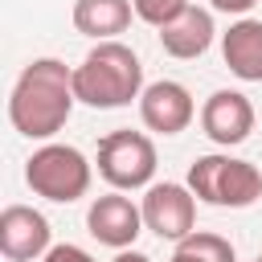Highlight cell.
<instances>
[{
  "instance_id": "cell-10",
  "label": "cell",
  "mask_w": 262,
  "mask_h": 262,
  "mask_svg": "<svg viewBox=\"0 0 262 262\" xmlns=\"http://www.w3.org/2000/svg\"><path fill=\"white\" fill-rule=\"evenodd\" d=\"M49 221L29 205H8L0 213V254L8 262H37L49 254Z\"/></svg>"
},
{
  "instance_id": "cell-11",
  "label": "cell",
  "mask_w": 262,
  "mask_h": 262,
  "mask_svg": "<svg viewBox=\"0 0 262 262\" xmlns=\"http://www.w3.org/2000/svg\"><path fill=\"white\" fill-rule=\"evenodd\" d=\"M213 12L201 8V4H188L184 12H176L168 25H160V45L168 57H180V61H192L201 57L209 45H213Z\"/></svg>"
},
{
  "instance_id": "cell-9",
  "label": "cell",
  "mask_w": 262,
  "mask_h": 262,
  "mask_svg": "<svg viewBox=\"0 0 262 262\" xmlns=\"http://www.w3.org/2000/svg\"><path fill=\"white\" fill-rule=\"evenodd\" d=\"M201 127L217 147H237L254 131V102L242 90H213L201 106Z\"/></svg>"
},
{
  "instance_id": "cell-17",
  "label": "cell",
  "mask_w": 262,
  "mask_h": 262,
  "mask_svg": "<svg viewBox=\"0 0 262 262\" xmlns=\"http://www.w3.org/2000/svg\"><path fill=\"white\" fill-rule=\"evenodd\" d=\"M209 4H213L217 12H229V16H246V12H250L258 0H209Z\"/></svg>"
},
{
  "instance_id": "cell-4",
  "label": "cell",
  "mask_w": 262,
  "mask_h": 262,
  "mask_svg": "<svg viewBox=\"0 0 262 262\" xmlns=\"http://www.w3.org/2000/svg\"><path fill=\"white\" fill-rule=\"evenodd\" d=\"M90 160L70 147V143H45L25 160V180L37 196L53 201V205H74L90 192Z\"/></svg>"
},
{
  "instance_id": "cell-16",
  "label": "cell",
  "mask_w": 262,
  "mask_h": 262,
  "mask_svg": "<svg viewBox=\"0 0 262 262\" xmlns=\"http://www.w3.org/2000/svg\"><path fill=\"white\" fill-rule=\"evenodd\" d=\"M41 262H94L82 246H70V242H61V246H49V254L41 258Z\"/></svg>"
},
{
  "instance_id": "cell-15",
  "label": "cell",
  "mask_w": 262,
  "mask_h": 262,
  "mask_svg": "<svg viewBox=\"0 0 262 262\" xmlns=\"http://www.w3.org/2000/svg\"><path fill=\"white\" fill-rule=\"evenodd\" d=\"M131 4H135V16H139V20H147L151 29L168 25L176 12H184V8H188V0H131Z\"/></svg>"
},
{
  "instance_id": "cell-14",
  "label": "cell",
  "mask_w": 262,
  "mask_h": 262,
  "mask_svg": "<svg viewBox=\"0 0 262 262\" xmlns=\"http://www.w3.org/2000/svg\"><path fill=\"white\" fill-rule=\"evenodd\" d=\"M168 262H237V254H233L229 237H221V233H196L192 229L188 237L176 242V250H172Z\"/></svg>"
},
{
  "instance_id": "cell-12",
  "label": "cell",
  "mask_w": 262,
  "mask_h": 262,
  "mask_svg": "<svg viewBox=\"0 0 262 262\" xmlns=\"http://www.w3.org/2000/svg\"><path fill=\"white\" fill-rule=\"evenodd\" d=\"M221 57L233 78L242 82H262V20L242 16L221 33Z\"/></svg>"
},
{
  "instance_id": "cell-18",
  "label": "cell",
  "mask_w": 262,
  "mask_h": 262,
  "mask_svg": "<svg viewBox=\"0 0 262 262\" xmlns=\"http://www.w3.org/2000/svg\"><path fill=\"white\" fill-rule=\"evenodd\" d=\"M111 262H151V258H147V254H139V250H119Z\"/></svg>"
},
{
  "instance_id": "cell-1",
  "label": "cell",
  "mask_w": 262,
  "mask_h": 262,
  "mask_svg": "<svg viewBox=\"0 0 262 262\" xmlns=\"http://www.w3.org/2000/svg\"><path fill=\"white\" fill-rule=\"evenodd\" d=\"M78 102L74 70L57 57H37L20 70L12 94H8V123L25 139H53Z\"/></svg>"
},
{
  "instance_id": "cell-13",
  "label": "cell",
  "mask_w": 262,
  "mask_h": 262,
  "mask_svg": "<svg viewBox=\"0 0 262 262\" xmlns=\"http://www.w3.org/2000/svg\"><path fill=\"white\" fill-rule=\"evenodd\" d=\"M135 16L131 0H78L74 4V29L94 41H115Z\"/></svg>"
},
{
  "instance_id": "cell-6",
  "label": "cell",
  "mask_w": 262,
  "mask_h": 262,
  "mask_svg": "<svg viewBox=\"0 0 262 262\" xmlns=\"http://www.w3.org/2000/svg\"><path fill=\"white\" fill-rule=\"evenodd\" d=\"M139 209H143V225H147L160 242H180V237H188L192 225H196V196H192L188 184H172V180L147 184Z\"/></svg>"
},
{
  "instance_id": "cell-3",
  "label": "cell",
  "mask_w": 262,
  "mask_h": 262,
  "mask_svg": "<svg viewBox=\"0 0 262 262\" xmlns=\"http://www.w3.org/2000/svg\"><path fill=\"white\" fill-rule=\"evenodd\" d=\"M188 188L196 201L213 205V209H250L262 196V172L250 160H233V156H196L188 164Z\"/></svg>"
},
{
  "instance_id": "cell-8",
  "label": "cell",
  "mask_w": 262,
  "mask_h": 262,
  "mask_svg": "<svg viewBox=\"0 0 262 262\" xmlns=\"http://www.w3.org/2000/svg\"><path fill=\"white\" fill-rule=\"evenodd\" d=\"M139 119L156 135H180L196 119V102H192L188 86H180L172 78H160V82L143 86V94H139Z\"/></svg>"
},
{
  "instance_id": "cell-7",
  "label": "cell",
  "mask_w": 262,
  "mask_h": 262,
  "mask_svg": "<svg viewBox=\"0 0 262 262\" xmlns=\"http://www.w3.org/2000/svg\"><path fill=\"white\" fill-rule=\"evenodd\" d=\"M86 229H90L94 242H102V246H111V250H127V246H135V237H139L147 225H143V209L115 188V192L98 196V201L86 209Z\"/></svg>"
},
{
  "instance_id": "cell-5",
  "label": "cell",
  "mask_w": 262,
  "mask_h": 262,
  "mask_svg": "<svg viewBox=\"0 0 262 262\" xmlns=\"http://www.w3.org/2000/svg\"><path fill=\"white\" fill-rule=\"evenodd\" d=\"M98 176L119 192L147 188L156 176V143L131 127L102 135L98 139Z\"/></svg>"
},
{
  "instance_id": "cell-2",
  "label": "cell",
  "mask_w": 262,
  "mask_h": 262,
  "mask_svg": "<svg viewBox=\"0 0 262 262\" xmlns=\"http://www.w3.org/2000/svg\"><path fill=\"white\" fill-rule=\"evenodd\" d=\"M74 90L78 102L94 111L131 106L143 94V61L123 41H98L82 57V66H74Z\"/></svg>"
},
{
  "instance_id": "cell-19",
  "label": "cell",
  "mask_w": 262,
  "mask_h": 262,
  "mask_svg": "<svg viewBox=\"0 0 262 262\" xmlns=\"http://www.w3.org/2000/svg\"><path fill=\"white\" fill-rule=\"evenodd\" d=\"M254 262H262V254H258V258H254Z\"/></svg>"
}]
</instances>
